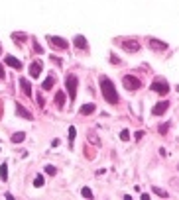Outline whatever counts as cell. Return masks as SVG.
Instances as JSON below:
<instances>
[{"mask_svg": "<svg viewBox=\"0 0 179 200\" xmlns=\"http://www.w3.org/2000/svg\"><path fill=\"white\" fill-rule=\"evenodd\" d=\"M167 108H169V102H167V100H164V102H157L156 106L152 108V114H153V116H161L165 110H167Z\"/></svg>", "mask_w": 179, "mask_h": 200, "instance_id": "ba28073f", "label": "cell"}, {"mask_svg": "<svg viewBox=\"0 0 179 200\" xmlns=\"http://www.w3.org/2000/svg\"><path fill=\"white\" fill-rule=\"evenodd\" d=\"M34 186H43V177H41V175H37L34 178Z\"/></svg>", "mask_w": 179, "mask_h": 200, "instance_id": "ffe728a7", "label": "cell"}, {"mask_svg": "<svg viewBox=\"0 0 179 200\" xmlns=\"http://www.w3.org/2000/svg\"><path fill=\"white\" fill-rule=\"evenodd\" d=\"M20 88L24 90V94H26V96H32V86H30V82L26 81V78H20Z\"/></svg>", "mask_w": 179, "mask_h": 200, "instance_id": "8fae6325", "label": "cell"}, {"mask_svg": "<svg viewBox=\"0 0 179 200\" xmlns=\"http://www.w3.org/2000/svg\"><path fill=\"white\" fill-rule=\"evenodd\" d=\"M16 112H18V116H22V118H26V120H34V116H32L26 108H22V104H16Z\"/></svg>", "mask_w": 179, "mask_h": 200, "instance_id": "7c38bea8", "label": "cell"}, {"mask_svg": "<svg viewBox=\"0 0 179 200\" xmlns=\"http://www.w3.org/2000/svg\"><path fill=\"white\" fill-rule=\"evenodd\" d=\"M122 82H124V88H126V90H138L140 86H142L140 78L132 77V75H126V77L122 78Z\"/></svg>", "mask_w": 179, "mask_h": 200, "instance_id": "3957f363", "label": "cell"}, {"mask_svg": "<svg viewBox=\"0 0 179 200\" xmlns=\"http://www.w3.org/2000/svg\"><path fill=\"white\" fill-rule=\"evenodd\" d=\"M95 110H97V106H95V104H83V106H81V114H83V116H91Z\"/></svg>", "mask_w": 179, "mask_h": 200, "instance_id": "4fadbf2b", "label": "cell"}, {"mask_svg": "<svg viewBox=\"0 0 179 200\" xmlns=\"http://www.w3.org/2000/svg\"><path fill=\"white\" fill-rule=\"evenodd\" d=\"M120 139H122V141H128V139H130V132H128V130L120 132Z\"/></svg>", "mask_w": 179, "mask_h": 200, "instance_id": "44dd1931", "label": "cell"}, {"mask_svg": "<svg viewBox=\"0 0 179 200\" xmlns=\"http://www.w3.org/2000/svg\"><path fill=\"white\" fill-rule=\"evenodd\" d=\"M45 173H47V175H55L57 169H55V167H51V165H47V167H45Z\"/></svg>", "mask_w": 179, "mask_h": 200, "instance_id": "cb8c5ba5", "label": "cell"}, {"mask_svg": "<svg viewBox=\"0 0 179 200\" xmlns=\"http://www.w3.org/2000/svg\"><path fill=\"white\" fill-rule=\"evenodd\" d=\"M0 178H2V181H6V178H8V167H6V163L0 167Z\"/></svg>", "mask_w": 179, "mask_h": 200, "instance_id": "d6986e66", "label": "cell"}, {"mask_svg": "<svg viewBox=\"0 0 179 200\" xmlns=\"http://www.w3.org/2000/svg\"><path fill=\"white\" fill-rule=\"evenodd\" d=\"M41 69H43V65H41L40 61H34V63L30 65V75H32L34 78H37V77L41 75Z\"/></svg>", "mask_w": 179, "mask_h": 200, "instance_id": "9c48e42d", "label": "cell"}, {"mask_svg": "<svg viewBox=\"0 0 179 200\" xmlns=\"http://www.w3.org/2000/svg\"><path fill=\"white\" fill-rule=\"evenodd\" d=\"M0 53H2V47H0Z\"/></svg>", "mask_w": 179, "mask_h": 200, "instance_id": "f1b7e54d", "label": "cell"}, {"mask_svg": "<svg viewBox=\"0 0 179 200\" xmlns=\"http://www.w3.org/2000/svg\"><path fill=\"white\" fill-rule=\"evenodd\" d=\"M47 41L53 45V47H59V49H67L69 47V41L63 39V37H57V35H47Z\"/></svg>", "mask_w": 179, "mask_h": 200, "instance_id": "5b68a950", "label": "cell"}, {"mask_svg": "<svg viewBox=\"0 0 179 200\" xmlns=\"http://www.w3.org/2000/svg\"><path fill=\"white\" fill-rule=\"evenodd\" d=\"M53 85H55V77H53V75H49V77L43 81V88H45V90H49Z\"/></svg>", "mask_w": 179, "mask_h": 200, "instance_id": "9a60e30c", "label": "cell"}, {"mask_svg": "<svg viewBox=\"0 0 179 200\" xmlns=\"http://www.w3.org/2000/svg\"><path fill=\"white\" fill-rule=\"evenodd\" d=\"M75 139V128L71 126V128H69V141H73Z\"/></svg>", "mask_w": 179, "mask_h": 200, "instance_id": "d4e9b609", "label": "cell"}, {"mask_svg": "<svg viewBox=\"0 0 179 200\" xmlns=\"http://www.w3.org/2000/svg\"><path fill=\"white\" fill-rule=\"evenodd\" d=\"M167 128H169V124H164V126H160V133H165V132H167Z\"/></svg>", "mask_w": 179, "mask_h": 200, "instance_id": "484cf974", "label": "cell"}, {"mask_svg": "<svg viewBox=\"0 0 179 200\" xmlns=\"http://www.w3.org/2000/svg\"><path fill=\"white\" fill-rule=\"evenodd\" d=\"M148 47L153 49V51H165V49H167V43H165V41H157V39H153V37H150V39H148Z\"/></svg>", "mask_w": 179, "mask_h": 200, "instance_id": "8992f818", "label": "cell"}, {"mask_svg": "<svg viewBox=\"0 0 179 200\" xmlns=\"http://www.w3.org/2000/svg\"><path fill=\"white\" fill-rule=\"evenodd\" d=\"M81 194H83L85 198H93V192H91V188H87V186H85V188L81 190Z\"/></svg>", "mask_w": 179, "mask_h": 200, "instance_id": "603a6c76", "label": "cell"}, {"mask_svg": "<svg viewBox=\"0 0 179 200\" xmlns=\"http://www.w3.org/2000/svg\"><path fill=\"white\" fill-rule=\"evenodd\" d=\"M2 78H4V67L0 65V81H2Z\"/></svg>", "mask_w": 179, "mask_h": 200, "instance_id": "83f0119b", "label": "cell"}, {"mask_svg": "<svg viewBox=\"0 0 179 200\" xmlns=\"http://www.w3.org/2000/svg\"><path fill=\"white\" fill-rule=\"evenodd\" d=\"M55 104H57L59 108H63V104H65V94H63V92H57V94H55Z\"/></svg>", "mask_w": 179, "mask_h": 200, "instance_id": "2e32d148", "label": "cell"}, {"mask_svg": "<svg viewBox=\"0 0 179 200\" xmlns=\"http://www.w3.org/2000/svg\"><path fill=\"white\" fill-rule=\"evenodd\" d=\"M75 45H77L79 49H87V45H89V43H87V39L83 35H77V37H75Z\"/></svg>", "mask_w": 179, "mask_h": 200, "instance_id": "5bb4252c", "label": "cell"}, {"mask_svg": "<svg viewBox=\"0 0 179 200\" xmlns=\"http://www.w3.org/2000/svg\"><path fill=\"white\" fill-rule=\"evenodd\" d=\"M12 37H14V41H16V43H20V41L24 43V41L28 39V35H26V33H14Z\"/></svg>", "mask_w": 179, "mask_h": 200, "instance_id": "ac0fdd59", "label": "cell"}, {"mask_svg": "<svg viewBox=\"0 0 179 200\" xmlns=\"http://www.w3.org/2000/svg\"><path fill=\"white\" fill-rule=\"evenodd\" d=\"M34 49H36V51H37V53H43V51H41V45H40V43H37V41H36V43H34Z\"/></svg>", "mask_w": 179, "mask_h": 200, "instance_id": "4316f807", "label": "cell"}, {"mask_svg": "<svg viewBox=\"0 0 179 200\" xmlns=\"http://www.w3.org/2000/svg\"><path fill=\"white\" fill-rule=\"evenodd\" d=\"M152 90H156L157 94H161V96H164V94L169 92V85L164 81V78H156V81L152 82Z\"/></svg>", "mask_w": 179, "mask_h": 200, "instance_id": "277c9868", "label": "cell"}, {"mask_svg": "<svg viewBox=\"0 0 179 200\" xmlns=\"http://www.w3.org/2000/svg\"><path fill=\"white\" fill-rule=\"evenodd\" d=\"M153 192H156L160 198H167V192H165V190H161V188H153Z\"/></svg>", "mask_w": 179, "mask_h": 200, "instance_id": "7402d4cb", "label": "cell"}, {"mask_svg": "<svg viewBox=\"0 0 179 200\" xmlns=\"http://www.w3.org/2000/svg\"><path fill=\"white\" fill-rule=\"evenodd\" d=\"M122 47L126 49V51H130V53L140 51V43H138L136 39H124V41H122Z\"/></svg>", "mask_w": 179, "mask_h": 200, "instance_id": "52a82bcc", "label": "cell"}, {"mask_svg": "<svg viewBox=\"0 0 179 200\" xmlns=\"http://www.w3.org/2000/svg\"><path fill=\"white\" fill-rule=\"evenodd\" d=\"M4 63H6V65H10L12 69H22V61H20V59H16L14 55H6Z\"/></svg>", "mask_w": 179, "mask_h": 200, "instance_id": "30bf717a", "label": "cell"}, {"mask_svg": "<svg viewBox=\"0 0 179 200\" xmlns=\"http://www.w3.org/2000/svg\"><path fill=\"white\" fill-rule=\"evenodd\" d=\"M24 139H26V133L24 132H18V133L12 135V141H14V143H20V141H24Z\"/></svg>", "mask_w": 179, "mask_h": 200, "instance_id": "e0dca14e", "label": "cell"}, {"mask_svg": "<svg viewBox=\"0 0 179 200\" xmlns=\"http://www.w3.org/2000/svg\"><path fill=\"white\" fill-rule=\"evenodd\" d=\"M98 82H101V92H102V96L106 98V102L108 104H116V102H118V92H116V86L112 85L110 78L102 75Z\"/></svg>", "mask_w": 179, "mask_h": 200, "instance_id": "6da1fadb", "label": "cell"}, {"mask_svg": "<svg viewBox=\"0 0 179 200\" xmlns=\"http://www.w3.org/2000/svg\"><path fill=\"white\" fill-rule=\"evenodd\" d=\"M65 86H67L69 90V100H75V96H77V77L75 75H67L65 77Z\"/></svg>", "mask_w": 179, "mask_h": 200, "instance_id": "7a4b0ae2", "label": "cell"}]
</instances>
